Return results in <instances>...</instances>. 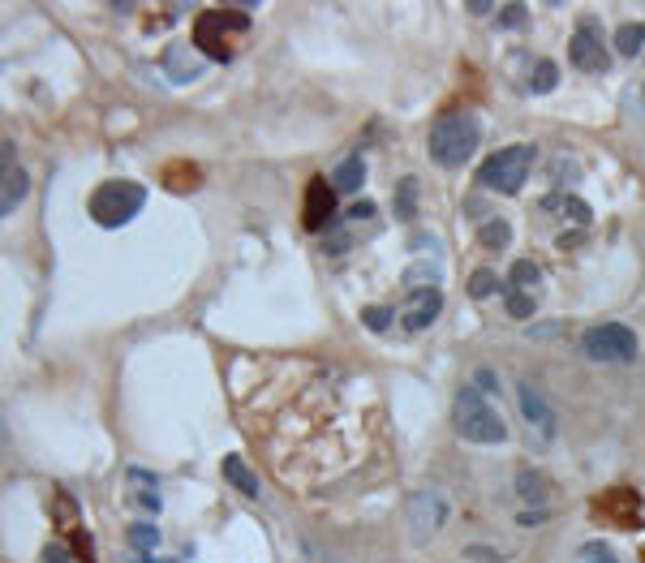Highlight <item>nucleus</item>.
Instances as JSON below:
<instances>
[{"instance_id": "obj_1", "label": "nucleus", "mask_w": 645, "mask_h": 563, "mask_svg": "<svg viewBox=\"0 0 645 563\" xmlns=\"http://www.w3.org/2000/svg\"><path fill=\"white\" fill-rule=\"evenodd\" d=\"M478 142H482L478 121L465 117V112H456V117H443V121H435V129H430V160L443 164V168H456L478 151Z\"/></svg>"}, {"instance_id": "obj_2", "label": "nucleus", "mask_w": 645, "mask_h": 563, "mask_svg": "<svg viewBox=\"0 0 645 563\" xmlns=\"http://www.w3.org/2000/svg\"><path fill=\"white\" fill-rule=\"evenodd\" d=\"M142 207H147V190L138 181H104L91 194V220L99 228H125Z\"/></svg>"}, {"instance_id": "obj_3", "label": "nucleus", "mask_w": 645, "mask_h": 563, "mask_svg": "<svg viewBox=\"0 0 645 563\" xmlns=\"http://www.w3.org/2000/svg\"><path fill=\"white\" fill-rule=\"evenodd\" d=\"M452 417H456V430H461L469 443H504L508 439L504 417L486 404V396L478 392V387H465V392L456 396V413Z\"/></svg>"}, {"instance_id": "obj_4", "label": "nucleus", "mask_w": 645, "mask_h": 563, "mask_svg": "<svg viewBox=\"0 0 645 563\" xmlns=\"http://www.w3.org/2000/svg\"><path fill=\"white\" fill-rule=\"evenodd\" d=\"M529 164H534V147H525V142H516V147H504L495 151L491 160L478 168V181L486 190H499V194H521V185L529 177Z\"/></svg>"}, {"instance_id": "obj_5", "label": "nucleus", "mask_w": 645, "mask_h": 563, "mask_svg": "<svg viewBox=\"0 0 645 563\" xmlns=\"http://www.w3.org/2000/svg\"><path fill=\"white\" fill-rule=\"evenodd\" d=\"M224 26L228 31H246L250 18L246 13H237V9H207V13H198V22H194V48L215 65L233 61V48L224 43Z\"/></svg>"}, {"instance_id": "obj_6", "label": "nucleus", "mask_w": 645, "mask_h": 563, "mask_svg": "<svg viewBox=\"0 0 645 563\" xmlns=\"http://www.w3.org/2000/svg\"><path fill=\"white\" fill-rule=\"evenodd\" d=\"M585 357L590 362H607V366H633L637 362V331L624 323H602L585 331Z\"/></svg>"}, {"instance_id": "obj_7", "label": "nucleus", "mask_w": 645, "mask_h": 563, "mask_svg": "<svg viewBox=\"0 0 645 563\" xmlns=\"http://www.w3.org/2000/svg\"><path fill=\"white\" fill-rule=\"evenodd\" d=\"M594 521H607L615 529H641V495L628 486H611L594 499Z\"/></svg>"}, {"instance_id": "obj_8", "label": "nucleus", "mask_w": 645, "mask_h": 563, "mask_svg": "<svg viewBox=\"0 0 645 563\" xmlns=\"http://www.w3.org/2000/svg\"><path fill=\"white\" fill-rule=\"evenodd\" d=\"M336 220V185L327 177H314L306 185V211H301V224L306 233H327Z\"/></svg>"}, {"instance_id": "obj_9", "label": "nucleus", "mask_w": 645, "mask_h": 563, "mask_svg": "<svg viewBox=\"0 0 645 563\" xmlns=\"http://www.w3.org/2000/svg\"><path fill=\"white\" fill-rule=\"evenodd\" d=\"M568 56H572V65H577L581 74H598V69H607V43H602L594 22L577 26V35H572V43H568Z\"/></svg>"}, {"instance_id": "obj_10", "label": "nucleus", "mask_w": 645, "mask_h": 563, "mask_svg": "<svg viewBox=\"0 0 645 563\" xmlns=\"http://www.w3.org/2000/svg\"><path fill=\"white\" fill-rule=\"evenodd\" d=\"M439 310H443L439 288H418V293L405 301V310H400V327H405L409 336H418V331H426L430 323L439 319Z\"/></svg>"}, {"instance_id": "obj_11", "label": "nucleus", "mask_w": 645, "mask_h": 563, "mask_svg": "<svg viewBox=\"0 0 645 563\" xmlns=\"http://www.w3.org/2000/svg\"><path fill=\"white\" fill-rule=\"evenodd\" d=\"M516 396H521V413H525L529 430H538V439L551 443L555 439V413H551L547 396H542L534 383H521V387H516Z\"/></svg>"}, {"instance_id": "obj_12", "label": "nucleus", "mask_w": 645, "mask_h": 563, "mask_svg": "<svg viewBox=\"0 0 645 563\" xmlns=\"http://www.w3.org/2000/svg\"><path fill=\"white\" fill-rule=\"evenodd\" d=\"M0 151H5V190H0V211L13 215V207L26 198V185H31V181H26V168L18 164V151H13L9 138H5V147H0Z\"/></svg>"}, {"instance_id": "obj_13", "label": "nucleus", "mask_w": 645, "mask_h": 563, "mask_svg": "<svg viewBox=\"0 0 645 563\" xmlns=\"http://www.w3.org/2000/svg\"><path fill=\"white\" fill-rule=\"evenodd\" d=\"M164 74L172 82H194L198 74H203V52L190 48V43H172V48L164 52Z\"/></svg>"}, {"instance_id": "obj_14", "label": "nucleus", "mask_w": 645, "mask_h": 563, "mask_svg": "<svg viewBox=\"0 0 645 563\" xmlns=\"http://www.w3.org/2000/svg\"><path fill=\"white\" fill-rule=\"evenodd\" d=\"M129 499L142 512H160V486H155V473L147 469H129Z\"/></svg>"}, {"instance_id": "obj_15", "label": "nucleus", "mask_w": 645, "mask_h": 563, "mask_svg": "<svg viewBox=\"0 0 645 563\" xmlns=\"http://www.w3.org/2000/svg\"><path fill=\"white\" fill-rule=\"evenodd\" d=\"M542 207L559 211L564 220H572V224H577V233H581V228H590V207H585L581 198H572V194H551L547 202H542Z\"/></svg>"}, {"instance_id": "obj_16", "label": "nucleus", "mask_w": 645, "mask_h": 563, "mask_svg": "<svg viewBox=\"0 0 645 563\" xmlns=\"http://www.w3.org/2000/svg\"><path fill=\"white\" fill-rule=\"evenodd\" d=\"M362 181H366V164H362V155H349L336 172H332V185H336V194H357L362 190Z\"/></svg>"}, {"instance_id": "obj_17", "label": "nucleus", "mask_w": 645, "mask_h": 563, "mask_svg": "<svg viewBox=\"0 0 645 563\" xmlns=\"http://www.w3.org/2000/svg\"><path fill=\"white\" fill-rule=\"evenodd\" d=\"M198 181H203V172H198L194 164H185V160H172V164L164 168V185H168L172 194H190Z\"/></svg>"}, {"instance_id": "obj_18", "label": "nucleus", "mask_w": 645, "mask_h": 563, "mask_svg": "<svg viewBox=\"0 0 645 563\" xmlns=\"http://www.w3.org/2000/svg\"><path fill=\"white\" fill-rule=\"evenodd\" d=\"M508 288H516V293H538V284H542V267L538 263H529V258H521V263H512L508 271Z\"/></svg>"}, {"instance_id": "obj_19", "label": "nucleus", "mask_w": 645, "mask_h": 563, "mask_svg": "<svg viewBox=\"0 0 645 563\" xmlns=\"http://www.w3.org/2000/svg\"><path fill=\"white\" fill-rule=\"evenodd\" d=\"M615 52L628 56V61H633V56H641L645 52V22L620 26V31H615Z\"/></svg>"}, {"instance_id": "obj_20", "label": "nucleus", "mask_w": 645, "mask_h": 563, "mask_svg": "<svg viewBox=\"0 0 645 563\" xmlns=\"http://www.w3.org/2000/svg\"><path fill=\"white\" fill-rule=\"evenodd\" d=\"M224 478L233 482L241 495L258 499V478H250V469H246V460H241V456H224Z\"/></svg>"}, {"instance_id": "obj_21", "label": "nucleus", "mask_w": 645, "mask_h": 563, "mask_svg": "<svg viewBox=\"0 0 645 563\" xmlns=\"http://www.w3.org/2000/svg\"><path fill=\"white\" fill-rule=\"evenodd\" d=\"M413 215H418V181L405 177V181L396 185V220H400V224H409Z\"/></svg>"}, {"instance_id": "obj_22", "label": "nucleus", "mask_w": 645, "mask_h": 563, "mask_svg": "<svg viewBox=\"0 0 645 563\" xmlns=\"http://www.w3.org/2000/svg\"><path fill=\"white\" fill-rule=\"evenodd\" d=\"M555 82H559V69L551 61H534V74H529V91L534 95H547L555 91Z\"/></svg>"}, {"instance_id": "obj_23", "label": "nucleus", "mask_w": 645, "mask_h": 563, "mask_svg": "<svg viewBox=\"0 0 645 563\" xmlns=\"http://www.w3.org/2000/svg\"><path fill=\"white\" fill-rule=\"evenodd\" d=\"M504 306H508L512 319H529V314L538 310V301H534V293H516V288L504 284Z\"/></svg>"}, {"instance_id": "obj_24", "label": "nucleus", "mask_w": 645, "mask_h": 563, "mask_svg": "<svg viewBox=\"0 0 645 563\" xmlns=\"http://www.w3.org/2000/svg\"><path fill=\"white\" fill-rule=\"evenodd\" d=\"M129 546H134L138 555L155 551V546H160V529L155 525H129Z\"/></svg>"}, {"instance_id": "obj_25", "label": "nucleus", "mask_w": 645, "mask_h": 563, "mask_svg": "<svg viewBox=\"0 0 645 563\" xmlns=\"http://www.w3.org/2000/svg\"><path fill=\"white\" fill-rule=\"evenodd\" d=\"M508 241H512V228L504 220H491L482 228V245H486V250H508Z\"/></svg>"}, {"instance_id": "obj_26", "label": "nucleus", "mask_w": 645, "mask_h": 563, "mask_svg": "<svg viewBox=\"0 0 645 563\" xmlns=\"http://www.w3.org/2000/svg\"><path fill=\"white\" fill-rule=\"evenodd\" d=\"M516 486H521V495H525V499H534L538 508H542V503H547V482H542L534 469H525L521 478H516Z\"/></svg>"}, {"instance_id": "obj_27", "label": "nucleus", "mask_w": 645, "mask_h": 563, "mask_svg": "<svg viewBox=\"0 0 645 563\" xmlns=\"http://www.w3.org/2000/svg\"><path fill=\"white\" fill-rule=\"evenodd\" d=\"M469 293L473 297H491V293H504V284H499L495 271H478V276L469 280Z\"/></svg>"}, {"instance_id": "obj_28", "label": "nucleus", "mask_w": 645, "mask_h": 563, "mask_svg": "<svg viewBox=\"0 0 645 563\" xmlns=\"http://www.w3.org/2000/svg\"><path fill=\"white\" fill-rule=\"evenodd\" d=\"M362 319H366V327H370V331H387V327H392L396 314L387 310V306H370V310L362 314Z\"/></svg>"}, {"instance_id": "obj_29", "label": "nucleus", "mask_w": 645, "mask_h": 563, "mask_svg": "<svg viewBox=\"0 0 645 563\" xmlns=\"http://www.w3.org/2000/svg\"><path fill=\"white\" fill-rule=\"evenodd\" d=\"M581 563H620V559H615V555H611L602 542H590V546H585V551H581Z\"/></svg>"}, {"instance_id": "obj_30", "label": "nucleus", "mask_w": 645, "mask_h": 563, "mask_svg": "<svg viewBox=\"0 0 645 563\" xmlns=\"http://www.w3.org/2000/svg\"><path fill=\"white\" fill-rule=\"evenodd\" d=\"M499 22H504L508 31H516V26H525V5H504V9H499Z\"/></svg>"}, {"instance_id": "obj_31", "label": "nucleus", "mask_w": 645, "mask_h": 563, "mask_svg": "<svg viewBox=\"0 0 645 563\" xmlns=\"http://www.w3.org/2000/svg\"><path fill=\"white\" fill-rule=\"evenodd\" d=\"M74 555H78V559H86V563H95V546H91V533L74 529Z\"/></svg>"}, {"instance_id": "obj_32", "label": "nucleus", "mask_w": 645, "mask_h": 563, "mask_svg": "<svg viewBox=\"0 0 645 563\" xmlns=\"http://www.w3.org/2000/svg\"><path fill=\"white\" fill-rule=\"evenodd\" d=\"M375 215V202H357V207H349V220H370Z\"/></svg>"}, {"instance_id": "obj_33", "label": "nucleus", "mask_w": 645, "mask_h": 563, "mask_svg": "<svg viewBox=\"0 0 645 563\" xmlns=\"http://www.w3.org/2000/svg\"><path fill=\"white\" fill-rule=\"evenodd\" d=\"M473 383H478V387H482V392H495V387H499V383H495V374H491V370H478V374H473Z\"/></svg>"}, {"instance_id": "obj_34", "label": "nucleus", "mask_w": 645, "mask_h": 563, "mask_svg": "<svg viewBox=\"0 0 645 563\" xmlns=\"http://www.w3.org/2000/svg\"><path fill=\"white\" fill-rule=\"evenodd\" d=\"M43 563H65V546H48V551H43Z\"/></svg>"}, {"instance_id": "obj_35", "label": "nucleus", "mask_w": 645, "mask_h": 563, "mask_svg": "<svg viewBox=\"0 0 645 563\" xmlns=\"http://www.w3.org/2000/svg\"><path fill=\"white\" fill-rule=\"evenodd\" d=\"M134 563H151V559H147V555H138V559H134Z\"/></svg>"}]
</instances>
